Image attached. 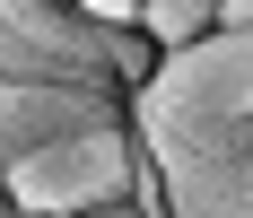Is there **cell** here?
<instances>
[{
	"mask_svg": "<svg viewBox=\"0 0 253 218\" xmlns=\"http://www.w3.org/2000/svg\"><path fill=\"white\" fill-rule=\"evenodd\" d=\"M175 218H253V122H131Z\"/></svg>",
	"mask_w": 253,
	"mask_h": 218,
	"instance_id": "1",
	"label": "cell"
},
{
	"mask_svg": "<svg viewBox=\"0 0 253 218\" xmlns=\"http://www.w3.org/2000/svg\"><path fill=\"white\" fill-rule=\"evenodd\" d=\"M140 183V140L131 122H105V131H70V140L35 148L9 166V201L26 218H79V210H105V201H131Z\"/></svg>",
	"mask_w": 253,
	"mask_h": 218,
	"instance_id": "2",
	"label": "cell"
},
{
	"mask_svg": "<svg viewBox=\"0 0 253 218\" xmlns=\"http://www.w3.org/2000/svg\"><path fill=\"white\" fill-rule=\"evenodd\" d=\"M105 122H131L123 87H35V79H0V174L35 157V148L70 140V131H105Z\"/></svg>",
	"mask_w": 253,
	"mask_h": 218,
	"instance_id": "3",
	"label": "cell"
},
{
	"mask_svg": "<svg viewBox=\"0 0 253 218\" xmlns=\"http://www.w3.org/2000/svg\"><path fill=\"white\" fill-rule=\"evenodd\" d=\"M218 9L227 0H140V35L157 52H183V44H201L210 26H218Z\"/></svg>",
	"mask_w": 253,
	"mask_h": 218,
	"instance_id": "4",
	"label": "cell"
},
{
	"mask_svg": "<svg viewBox=\"0 0 253 218\" xmlns=\"http://www.w3.org/2000/svg\"><path fill=\"white\" fill-rule=\"evenodd\" d=\"M157 201H166V183L149 174V157H140V183H131V201H105V210H79V218H149Z\"/></svg>",
	"mask_w": 253,
	"mask_h": 218,
	"instance_id": "5",
	"label": "cell"
},
{
	"mask_svg": "<svg viewBox=\"0 0 253 218\" xmlns=\"http://www.w3.org/2000/svg\"><path fill=\"white\" fill-rule=\"evenodd\" d=\"M87 18H105V26H140V0H79Z\"/></svg>",
	"mask_w": 253,
	"mask_h": 218,
	"instance_id": "6",
	"label": "cell"
},
{
	"mask_svg": "<svg viewBox=\"0 0 253 218\" xmlns=\"http://www.w3.org/2000/svg\"><path fill=\"white\" fill-rule=\"evenodd\" d=\"M0 218H26V210H18V201H9V174H0Z\"/></svg>",
	"mask_w": 253,
	"mask_h": 218,
	"instance_id": "7",
	"label": "cell"
},
{
	"mask_svg": "<svg viewBox=\"0 0 253 218\" xmlns=\"http://www.w3.org/2000/svg\"><path fill=\"white\" fill-rule=\"evenodd\" d=\"M149 218H175V210H166V201H157V210H149Z\"/></svg>",
	"mask_w": 253,
	"mask_h": 218,
	"instance_id": "8",
	"label": "cell"
}]
</instances>
